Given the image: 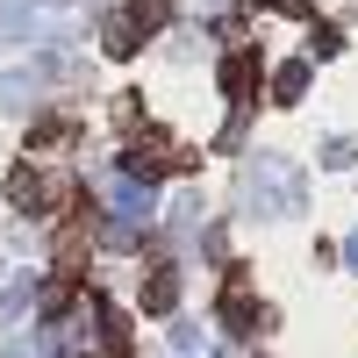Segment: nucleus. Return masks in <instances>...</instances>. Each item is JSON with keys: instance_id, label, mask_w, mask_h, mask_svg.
<instances>
[{"instance_id": "1", "label": "nucleus", "mask_w": 358, "mask_h": 358, "mask_svg": "<svg viewBox=\"0 0 358 358\" xmlns=\"http://www.w3.org/2000/svg\"><path fill=\"white\" fill-rule=\"evenodd\" d=\"M122 22L136 29V36H151V29H165V22H172V0H129Z\"/></svg>"}, {"instance_id": "2", "label": "nucleus", "mask_w": 358, "mask_h": 358, "mask_svg": "<svg viewBox=\"0 0 358 358\" xmlns=\"http://www.w3.org/2000/svg\"><path fill=\"white\" fill-rule=\"evenodd\" d=\"M172 301H179V273H172V265H158V273L143 280V308H151V315H165Z\"/></svg>"}, {"instance_id": "3", "label": "nucleus", "mask_w": 358, "mask_h": 358, "mask_svg": "<svg viewBox=\"0 0 358 358\" xmlns=\"http://www.w3.org/2000/svg\"><path fill=\"white\" fill-rule=\"evenodd\" d=\"M222 94L244 108L251 101V50H229V65H222Z\"/></svg>"}, {"instance_id": "4", "label": "nucleus", "mask_w": 358, "mask_h": 358, "mask_svg": "<svg viewBox=\"0 0 358 358\" xmlns=\"http://www.w3.org/2000/svg\"><path fill=\"white\" fill-rule=\"evenodd\" d=\"M79 265H86V222H72V229H57V273H79Z\"/></svg>"}, {"instance_id": "5", "label": "nucleus", "mask_w": 358, "mask_h": 358, "mask_svg": "<svg viewBox=\"0 0 358 358\" xmlns=\"http://www.w3.org/2000/svg\"><path fill=\"white\" fill-rule=\"evenodd\" d=\"M136 43H143L136 29H129L122 15H108V29H101V50H108V57H136Z\"/></svg>"}, {"instance_id": "6", "label": "nucleus", "mask_w": 358, "mask_h": 358, "mask_svg": "<svg viewBox=\"0 0 358 358\" xmlns=\"http://www.w3.org/2000/svg\"><path fill=\"white\" fill-rule=\"evenodd\" d=\"M273 94H280V108H294V101L308 94V65H280L273 72Z\"/></svg>"}, {"instance_id": "7", "label": "nucleus", "mask_w": 358, "mask_h": 358, "mask_svg": "<svg viewBox=\"0 0 358 358\" xmlns=\"http://www.w3.org/2000/svg\"><path fill=\"white\" fill-rule=\"evenodd\" d=\"M29 143H36V151H65V143H72V122H65V115H50V122H36Z\"/></svg>"}, {"instance_id": "8", "label": "nucleus", "mask_w": 358, "mask_h": 358, "mask_svg": "<svg viewBox=\"0 0 358 358\" xmlns=\"http://www.w3.org/2000/svg\"><path fill=\"white\" fill-rule=\"evenodd\" d=\"M308 43H315V50H322V57H330V50H337V43H344V36H337V22H315V29H308Z\"/></svg>"}, {"instance_id": "9", "label": "nucleus", "mask_w": 358, "mask_h": 358, "mask_svg": "<svg viewBox=\"0 0 358 358\" xmlns=\"http://www.w3.org/2000/svg\"><path fill=\"white\" fill-rule=\"evenodd\" d=\"M65 301H72V280H50V287H43V315H57Z\"/></svg>"}, {"instance_id": "10", "label": "nucleus", "mask_w": 358, "mask_h": 358, "mask_svg": "<svg viewBox=\"0 0 358 358\" xmlns=\"http://www.w3.org/2000/svg\"><path fill=\"white\" fill-rule=\"evenodd\" d=\"M22 308H29V287H8V294H0V315H8V322H15Z\"/></svg>"}, {"instance_id": "11", "label": "nucleus", "mask_w": 358, "mask_h": 358, "mask_svg": "<svg viewBox=\"0 0 358 358\" xmlns=\"http://www.w3.org/2000/svg\"><path fill=\"white\" fill-rule=\"evenodd\" d=\"M265 8H280V15H301V22H315V0H265Z\"/></svg>"}, {"instance_id": "12", "label": "nucleus", "mask_w": 358, "mask_h": 358, "mask_svg": "<svg viewBox=\"0 0 358 358\" xmlns=\"http://www.w3.org/2000/svg\"><path fill=\"white\" fill-rule=\"evenodd\" d=\"M57 358H101L94 344H79V337H57Z\"/></svg>"}]
</instances>
